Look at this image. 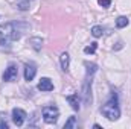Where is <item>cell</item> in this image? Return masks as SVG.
<instances>
[{"label":"cell","instance_id":"cell-6","mask_svg":"<svg viewBox=\"0 0 131 129\" xmlns=\"http://www.w3.org/2000/svg\"><path fill=\"white\" fill-rule=\"evenodd\" d=\"M26 120V112L20 108H14L12 109V122L15 123V126H21Z\"/></svg>","mask_w":131,"mask_h":129},{"label":"cell","instance_id":"cell-1","mask_svg":"<svg viewBox=\"0 0 131 129\" xmlns=\"http://www.w3.org/2000/svg\"><path fill=\"white\" fill-rule=\"evenodd\" d=\"M84 65L87 67V74L84 79V87H82V96H84V103L90 105L92 103V84H93V76L98 71V65L90 64V62H84Z\"/></svg>","mask_w":131,"mask_h":129},{"label":"cell","instance_id":"cell-4","mask_svg":"<svg viewBox=\"0 0 131 129\" xmlns=\"http://www.w3.org/2000/svg\"><path fill=\"white\" fill-rule=\"evenodd\" d=\"M41 112H43V119H44L46 123H49V125L57 123L58 115H60V111H58L57 106H52V105H50V106H44Z\"/></svg>","mask_w":131,"mask_h":129},{"label":"cell","instance_id":"cell-3","mask_svg":"<svg viewBox=\"0 0 131 129\" xmlns=\"http://www.w3.org/2000/svg\"><path fill=\"white\" fill-rule=\"evenodd\" d=\"M101 112L108 119V120H117L121 117V109L117 106V102L111 100V102H107L102 108H101Z\"/></svg>","mask_w":131,"mask_h":129},{"label":"cell","instance_id":"cell-18","mask_svg":"<svg viewBox=\"0 0 131 129\" xmlns=\"http://www.w3.org/2000/svg\"><path fill=\"white\" fill-rule=\"evenodd\" d=\"M8 129V125H6V123H3V122H2V123H0V129Z\"/></svg>","mask_w":131,"mask_h":129},{"label":"cell","instance_id":"cell-7","mask_svg":"<svg viewBox=\"0 0 131 129\" xmlns=\"http://www.w3.org/2000/svg\"><path fill=\"white\" fill-rule=\"evenodd\" d=\"M40 91H52L53 90V84L49 78H41L40 82H38V87H37Z\"/></svg>","mask_w":131,"mask_h":129},{"label":"cell","instance_id":"cell-9","mask_svg":"<svg viewBox=\"0 0 131 129\" xmlns=\"http://www.w3.org/2000/svg\"><path fill=\"white\" fill-rule=\"evenodd\" d=\"M66 100L70 103V106L75 109V111H79V96L78 94H70V96H67L66 97Z\"/></svg>","mask_w":131,"mask_h":129},{"label":"cell","instance_id":"cell-5","mask_svg":"<svg viewBox=\"0 0 131 129\" xmlns=\"http://www.w3.org/2000/svg\"><path fill=\"white\" fill-rule=\"evenodd\" d=\"M17 76H18L17 65L15 64H9L8 65V68L5 70V73H3V81L12 82V81H17Z\"/></svg>","mask_w":131,"mask_h":129},{"label":"cell","instance_id":"cell-2","mask_svg":"<svg viewBox=\"0 0 131 129\" xmlns=\"http://www.w3.org/2000/svg\"><path fill=\"white\" fill-rule=\"evenodd\" d=\"M17 28H18L17 23H6L0 26V46L9 44V41L18 40L21 36V31H18Z\"/></svg>","mask_w":131,"mask_h":129},{"label":"cell","instance_id":"cell-14","mask_svg":"<svg viewBox=\"0 0 131 129\" xmlns=\"http://www.w3.org/2000/svg\"><path fill=\"white\" fill-rule=\"evenodd\" d=\"M76 126V117H69V120L66 122L64 129H72Z\"/></svg>","mask_w":131,"mask_h":129},{"label":"cell","instance_id":"cell-8","mask_svg":"<svg viewBox=\"0 0 131 129\" xmlns=\"http://www.w3.org/2000/svg\"><path fill=\"white\" fill-rule=\"evenodd\" d=\"M35 74H37V67L34 64H26L25 65V79L26 81H32L34 78H35Z\"/></svg>","mask_w":131,"mask_h":129},{"label":"cell","instance_id":"cell-10","mask_svg":"<svg viewBox=\"0 0 131 129\" xmlns=\"http://www.w3.org/2000/svg\"><path fill=\"white\" fill-rule=\"evenodd\" d=\"M60 62H61V68L67 71L69 70V64H70V56H69V53L64 52V53H61V56H60Z\"/></svg>","mask_w":131,"mask_h":129},{"label":"cell","instance_id":"cell-16","mask_svg":"<svg viewBox=\"0 0 131 129\" xmlns=\"http://www.w3.org/2000/svg\"><path fill=\"white\" fill-rule=\"evenodd\" d=\"M98 3L102 6V8H108V6L111 5V2H110V0H98Z\"/></svg>","mask_w":131,"mask_h":129},{"label":"cell","instance_id":"cell-17","mask_svg":"<svg viewBox=\"0 0 131 129\" xmlns=\"http://www.w3.org/2000/svg\"><path fill=\"white\" fill-rule=\"evenodd\" d=\"M18 6H20V9H28V3L26 2H18Z\"/></svg>","mask_w":131,"mask_h":129},{"label":"cell","instance_id":"cell-13","mask_svg":"<svg viewBox=\"0 0 131 129\" xmlns=\"http://www.w3.org/2000/svg\"><path fill=\"white\" fill-rule=\"evenodd\" d=\"M92 35H93L95 38L102 36V35H104V28H101V26H93V28H92Z\"/></svg>","mask_w":131,"mask_h":129},{"label":"cell","instance_id":"cell-12","mask_svg":"<svg viewBox=\"0 0 131 129\" xmlns=\"http://www.w3.org/2000/svg\"><path fill=\"white\" fill-rule=\"evenodd\" d=\"M128 23H130V20H128L127 17H119V18L116 20V26H117L119 29H122V28L128 26Z\"/></svg>","mask_w":131,"mask_h":129},{"label":"cell","instance_id":"cell-15","mask_svg":"<svg viewBox=\"0 0 131 129\" xmlns=\"http://www.w3.org/2000/svg\"><path fill=\"white\" fill-rule=\"evenodd\" d=\"M96 49H98V43H90V46H87V47L84 49V52H85V53H95Z\"/></svg>","mask_w":131,"mask_h":129},{"label":"cell","instance_id":"cell-11","mask_svg":"<svg viewBox=\"0 0 131 129\" xmlns=\"http://www.w3.org/2000/svg\"><path fill=\"white\" fill-rule=\"evenodd\" d=\"M29 44L32 46L35 50H41V47H43V40L38 38V36H32V38L29 40Z\"/></svg>","mask_w":131,"mask_h":129}]
</instances>
